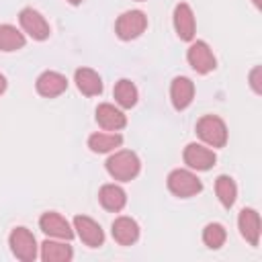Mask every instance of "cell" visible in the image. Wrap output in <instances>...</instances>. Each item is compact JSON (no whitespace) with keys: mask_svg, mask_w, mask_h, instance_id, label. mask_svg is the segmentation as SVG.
<instances>
[{"mask_svg":"<svg viewBox=\"0 0 262 262\" xmlns=\"http://www.w3.org/2000/svg\"><path fill=\"white\" fill-rule=\"evenodd\" d=\"M104 168L113 180L119 182H131L141 172V160L131 149H115L104 162Z\"/></svg>","mask_w":262,"mask_h":262,"instance_id":"1","label":"cell"},{"mask_svg":"<svg viewBox=\"0 0 262 262\" xmlns=\"http://www.w3.org/2000/svg\"><path fill=\"white\" fill-rule=\"evenodd\" d=\"M199 139L213 147V149H219V147H225L227 139H229V131H227V125L221 117L217 115H203L199 121H196V127H194Z\"/></svg>","mask_w":262,"mask_h":262,"instance_id":"2","label":"cell"},{"mask_svg":"<svg viewBox=\"0 0 262 262\" xmlns=\"http://www.w3.org/2000/svg\"><path fill=\"white\" fill-rule=\"evenodd\" d=\"M166 186L178 199H190V196H196L203 190L201 178L190 168L188 170L186 168H174L166 178Z\"/></svg>","mask_w":262,"mask_h":262,"instance_id":"3","label":"cell"},{"mask_svg":"<svg viewBox=\"0 0 262 262\" xmlns=\"http://www.w3.org/2000/svg\"><path fill=\"white\" fill-rule=\"evenodd\" d=\"M8 246H10L12 256L20 262H35L39 258V244H37L33 231L23 225H18L10 231Z\"/></svg>","mask_w":262,"mask_h":262,"instance_id":"4","label":"cell"},{"mask_svg":"<svg viewBox=\"0 0 262 262\" xmlns=\"http://www.w3.org/2000/svg\"><path fill=\"white\" fill-rule=\"evenodd\" d=\"M147 29V14L143 10H125L117 23H115V33L121 41H133L141 37Z\"/></svg>","mask_w":262,"mask_h":262,"instance_id":"5","label":"cell"},{"mask_svg":"<svg viewBox=\"0 0 262 262\" xmlns=\"http://www.w3.org/2000/svg\"><path fill=\"white\" fill-rule=\"evenodd\" d=\"M186 61L201 76H207L217 68L215 53L207 41H190V45L186 49Z\"/></svg>","mask_w":262,"mask_h":262,"instance_id":"6","label":"cell"},{"mask_svg":"<svg viewBox=\"0 0 262 262\" xmlns=\"http://www.w3.org/2000/svg\"><path fill=\"white\" fill-rule=\"evenodd\" d=\"M18 23H20L23 33L29 35L33 41H47L51 35V27H49L47 18L31 6H27L18 12Z\"/></svg>","mask_w":262,"mask_h":262,"instance_id":"7","label":"cell"},{"mask_svg":"<svg viewBox=\"0 0 262 262\" xmlns=\"http://www.w3.org/2000/svg\"><path fill=\"white\" fill-rule=\"evenodd\" d=\"M72 227L76 231V235L80 237V242L88 248H100L104 246V229L100 227L98 221H94L88 215H76L72 219Z\"/></svg>","mask_w":262,"mask_h":262,"instance_id":"8","label":"cell"},{"mask_svg":"<svg viewBox=\"0 0 262 262\" xmlns=\"http://www.w3.org/2000/svg\"><path fill=\"white\" fill-rule=\"evenodd\" d=\"M39 229L47 235V237H55V239H66L72 242V237L76 235L72 223L57 211H45L39 217Z\"/></svg>","mask_w":262,"mask_h":262,"instance_id":"9","label":"cell"},{"mask_svg":"<svg viewBox=\"0 0 262 262\" xmlns=\"http://www.w3.org/2000/svg\"><path fill=\"white\" fill-rule=\"evenodd\" d=\"M172 25H174V31L178 35L180 41H194V35H196V18H194V12L190 8L188 2H178L174 6V12H172Z\"/></svg>","mask_w":262,"mask_h":262,"instance_id":"10","label":"cell"},{"mask_svg":"<svg viewBox=\"0 0 262 262\" xmlns=\"http://www.w3.org/2000/svg\"><path fill=\"white\" fill-rule=\"evenodd\" d=\"M182 160L184 164L190 168V170H196V172H207L215 166L217 162V154L209 147V145H203V143H188L182 151Z\"/></svg>","mask_w":262,"mask_h":262,"instance_id":"11","label":"cell"},{"mask_svg":"<svg viewBox=\"0 0 262 262\" xmlns=\"http://www.w3.org/2000/svg\"><path fill=\"white\" fill-rule=\"evenodd\" d=\"M35 90L43 98H57L68 90V78L55 70H45L37 76Z\"/></svg>","mask_w":262,"mask_h":262,"instance_id":"12","label":"cell"},{"mask_svg":"<svg viewBox=\"0 0 262 262\" xmlns=\"http://www.w3.org/2000/svg\"><path fill=\"white\" fill-rule=\"evenodd\" d=\"M237 229L239 235L252 246L256 248L260 244V233H262V223H260V213L254 207H244L237 215Z\"/></svg>","mask_w":262,"mask_h":262,"instance_id":"13","label":"cell"},{"mask_svg":"<svg viewBox=\"0 0 262 262\" xmlns=\"http://www.w3.org/2000/svg\"><path fill=\"white\" fill-rule=\"evenodd\" d=\"M96 123L100 129L104 131H121L127 127V115L123 113V108L111 104V102H100L96 106Z\"/></svg>","mask_w":262,"mask_h":262,"instance_id":"14","label":"cell"},{"mask_svg":"<svg viewBox=\"0 0 262 262\" xmlns=\"http://www.w3.org/2000/svg\"><path fill=\"white\" fill-rule=\"evenodd\" d=\"M139 233H141L139 223L129 215L117 217L111 225V235L119 246H133L139 239Z\"/></svg>","mask_w":262,"mask_h":262,"instance_id":"15","label":"cell"},{"mask_svg":"<svg viewBox=\"0 0 262 262\" xmlns=\"http://www.w3.org/2000/svg\"><path fill=\"white\" fill-rule=\"evenodd\" d=\"M170 100L176 111H186L194 100V82L186 76H176L170 84Z\"/></svg>","mask_w":262,"mask_h":262,"instance_id":"16","label":"cell"},{"mask_svg":"<svg viewBox=\"0 0 262 262\" xmlns=\"http://www.w3.org/2000/svg\"><path fill=\"white\" fill-rule=\"evenodd\" d=\"M39 258L43 262H72L74 258V248L66 239H55L47 237L39 246Z\"/></svg>","mask_w":262,"mask_h":262,"instance_id":"17","label":"cell"},{"mask_svg":"<svg viewBox=\"0 0 262 262\" xmlns=\"http://www.w3.org/2000/svg\"><path fill=\"white\" fill-rule=\"evenodd\" d=\"M98 203L104 211L108 213H119L125 209L127 205V192L123 186L115 184V182H108V184H102L100 190H98Z\"/></svg>","mask_w":262,"mask_h":262,"instance_id":"18","label":"cell"},{"mask_svg":"<svg viewBox=\"0 0 262 262\" xmlns=\"http://www.w3.org/2000/svg\"><path fill=\"white\" fill-rule=\"evenodd\" d=\"M74 82H76V88L84 96H98L102 94V88H104L102 78L92 68H78L74 72Z\"/></svg>","mask_w":262,"mask_h":262,"instance_id":"19","label":"cell"},{"mask_svg":"<svg viewBox=\"0 0 262 262\" xmlns=\"http://www.w3.org/2000/svg\"><path fill=\"white\" fill-rule=\"evenodd\" d=\"M123 145V135L117 131H98L88 137V147L92 154H111Z\"/></svg>","mask_w":262,"mask_h":262,"instance_id":"20","label":"cell"},{"mask_svg":"<svg viewBox=\"0 0 262 262\" xmlns=\"http://www.w3.org/2000/svg\"><path fill=\"white\" fill-rule=\"evenodd\" d=\"M113 98H115L119 108H133L137 104V100H139L137 86L129 78H121L113 86Z\"/></svg>","mask_w":262,"mask_h":262,"instance_id":"21","label":"cell"},{"mask_svg":"<svg viewBox=\"0 0 262 262\" xmlns=\"http://www.w3.org/2000/svg\"><path fill=\"white\" fill-rule=\"evenodd\" d=\"M215 194H217L221 207L231 209L235 205V201H237V184H235V180L231 176H227V174H219L215 178Z\"/></svg>","mask_w":262,"mask_h":262,"instance_id":"22","label":"cell"},{"mask_svg":"<svg viewBox=\"0 0 262 262\" xmlns=\"http://www.w3.org/2000/svg\"><path fill=\"white\" fill-rule=\"evenodd\" d=\"M27 45V37L14 25H0V51L12 53Z\"/></svg>","mask_w":262,"mask_h":262,"instance_id":"23","label":"cell"},{"mask_svg":"<svg viewBox=\"0 0 262 262\" xmlns=\"http://www.w3.org/2000/svg\"><path fill=\"white\" fill-rule=\"evenodd\" d=\"M225 242H227V229H225V225L213 221V223H207L203 227V244L209 250H219L221 246H225Z\"/></svg>","mask_w":262,"mask_h":262,"instance_id":"24","label":"cell"},{"mask_svg":"<svg viewBox=\"0 0 262 262\" xmlns=\"http://www.w3.org/2000/svg\"><path fill=\"white\" fill-rule=\"evenodd\" d=\"M248 80H250V88L254 90V94H262V86H260V66L252 68Z\"/></svg>","mask_w":262,"mask_h":262,"instance_id":"25","label":"cell"},{"mask_svg":"<svg viewBox=\"0 0 262 262\" xmlns=\"http://www.w3.org/2000/svg\"><path fill=\"white\" fill-rule=\"evenodd\" d=\"M6 88H8L6 76H4V74H0V94H4V92H6Z\"/></svg>","mask_w":262,"mask_h":262,"instance_id":"26","label":"cell"},{"mask_svg":"<svg viewBox=\"0 0 262 262\" xmlns=\"http://www.w3.org/2000/svg\"><path fill=\"white\" fill-rule=\"evenodd\" d=\"M68 4H72V6H80L82 4V0H66Z\"/></svg>","mask_w":262,"mask_h":262,"instance_id":"27","label":"cell"},{"mask_svg":"<svg viewBox=\"0 0 262 262\" xmlns=\"http://www.w3.org/2000/svg\"><path fill=\"white\" fill-rule=\"evenodd\" d=\"M252 2H254L256 8H262V0H252Z\"/></svg>","mask_w":262,"mask_h":262,"instance_id":"28","label":"cell"},{"mask_svg":"<svg viewBox=\"0 0 262 262\" xmlns=\"http://www.w3.org/2000/svg\"><path fill=\"white\" fill-rule=\"evenodd\" d=\"M135 2H145V0H135Z\"/></svg>","mask_w":262,"mask_h":262,"instance_id":"29","label":"cell"}]
</instances>
